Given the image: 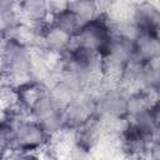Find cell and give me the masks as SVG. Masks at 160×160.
Listing matches in <instances>:
<instances>
[{"instance_id":"cell-14","label":"cell","mask_w":160,"mask_h":160,"mask_svg":"<svg viewBox=\"0 0 160 160\" xmlns=\"http://www.w3.org/2000/svg\"><path fill=\"white\" fill-rule=\"evenodd\" d=\"M50 22L58 29H60L61 31H64L65 34L70 35L71 38H74L80 30V28L82 26V21L75 15L72 10H70L69 2L65 9L51 15Z\"/></svg>"},{"instance_id":"cell-7","label":"cell","mask_w":160,"mask_h":160,"mask_svg":"<svg viewBox=\"0 0 160 160\" xmlns=\"http://www.w3.org/2000/svg\"><path fill=\"white\" fill-rule=\"evenodd\" d=\"M96 115L95 111V98L89 88L78 95L72 101L64 106V131L72 132L75 129L89 121Z\"/></svg>"},{"instance_id":"cell-16","label":"cell","mask_w":160,"mask_h":160,"mask_svg":"<svg viewBox=\"0 0 160 160\" xmlns=\"http://www.w3.org/2000/svg\"><path fill=\"white\" fill-rule=\"evenodd\" d=\"M14 149V126L0 116V156Z\"/></svg>"},{"instance_id":"cell-18","label":"cell","mask_w":160,"mask_h":160,"mask_svg":"<svg viewBox=\"0 0 160 160\" xmlns=\"http://www.w3.org/2000/svg\"><path fill=\"white\" fill-rule=\"evenodd\" d=\"M0 160H39V158L38 155H32V154H28V152L12 149L9 152L0 156Z\"/></svg>"},{"instance_id":"cell-6","label":"cell","mask_w":160,"mask_h":160,"mask_svg":"<svg viewBox=\"0 0 160 160\" xmlns=\"http://www.w3.org/2000/svg\"><path fill=\"white\" fill-rule=\"evenodd\" d=\"M122 12L138 32H160V5L156 1L122 4Z\"/></svg>"},{"instance_id":"cell-8","label":"cell","mask_w":160,"mask_h":160,"mask_svg":"<svg viewBox=\"0 0 160 160\" xmlns=\"http://www.w3.org/2000/svg\"><path fill=\"white\" fill-rule=\"evenodd\" d=\"M72 41L74 38L61 31L51 22H48L40 29V40L36 51L55 59L64 55L72 45Z\"/></svg>"},{"instance_id":"cell-1","label":"cell","mask_w":160,"mask_h":160,"mask_svg":"<svg viewBox=\"0 0 160 160\" xmlns=\"http://www.w3.org/2000/svg\"><path fill=\"white\" fill-rule=\"evenodd\" d=\"M95 98V111L100 119H128L130 91L115 80L102 76L90 86Z\"/></svg>"},{"instance_id":"cell-4","label":"cell","mask_w":160,"mask_h":160,"mask_svg":"<svg viewBox=\"0 0 160 160\" xmlns=\"http://www.w3.org/2000/svg\"><path fill=\"white\" fill-rule=\"evenodd\" d=\"M112 36L109 12H102L96 19L82 24L78 34L74 36L76 45L84 46L98 52L100 56L106 50Z\"/></svg>"},{"instance_id":"cell-9","label":"cell","mask_w":160,"mask_h":160,"mask_svg":"<svg viewBox=\"0 0 160 160\" xmlns=\"http://www.w3.org/2000/svg\"><path fill=\"white\" fill-rule=\"evenodd\" d=\"M70 138L71 144L96 151L106 136L104 132L101 120L95 115L89 121H86L85 124L75 129L72 132H70Z\"/></svg>"},{"instance_id":"cell-2","label":"cell","mask_w":160,"mask_h":160,"mask_svg":"<svg viewBox=\"0 0 160 160\" xmlns=\"http://www.w3.org/2000/svg\"><path fill=\"white\" fill-rule=\"evenodd\" d=\"M52 136L34 119L25 118L14 125V149L39 155L51 142Z\"/></svg>"},{"instance_id":"cell-5","label":"cell","mask_w":160,"mask_h":160,"mask_svg":"<svg viewBox=\"0 0 160 160\" xmlns=\"http://www.w3.org/2000/svg\"><path fill=\"white\" fill-rule=\"evenodd\" d=\"M30 118L39 122L51 136H56L64 131V108L50 98L48 86L32 104Z\"/></svg>"},{"instance_id":"cell-15","label":"cell","mask_w":160,"mask_h":160,"mask_svg":"<svg viewBox=\"0 0 160 160\" xmlns=\"http://www.w3.org/2000/svg\"><path fill=\"white\" fill-rule=\"evenodd\" d=\"M69 8L75 15L82 21V24L96 19L99 15L105 12L101 8V1L94 0H74L69 1Z\"/></svg>"},{"instance_id":"cell-17","label":"cell","mask_w":160,"mask_h":160,"mask_svg":"<svg viewBox=\"0 0 160 160\" xmlns=\"http://www.w3.org/2000/svg\"><path fill=\"white\" fill-rule=\"evenodd\" d=\"M64 160H100L96 151L70 144L64 152Z\"/></svg>"},{"instance_id":"cell-10","label":"cell","mask_w":160,"mask_h":160,"mask_svg":"<svg viewBox=\"0 0 160 160\" xmlns=\"http://www.w3.org/2000/svg\"><path fill=\"white\" fill-rule=\"evenodd\" d=\"M131 126L150 141H159L160 132V106L159 101L148 109L128 118Z\"/></svg>"},{"instance_id":"cell-13","label":"cell","mask_w":160,"mask_h":160,"mask_svg":"<svg viewBox=\"0 0 160 160\" xmlns=\"http://www.w3.org/2000/svg\"><path fill=\"white\" fill-rule=\"evenodd\" d=\"M20 25L18 1L0 0V39L12 35Z\"/></svg>"},{"instance_id":"cell-3","label":"cell","mask_w":160,"mask_h":160,"mask_svg":"<svg viewBox=\"0 0 160 160\" xmlns=\"http://www.w3.org/2000/svg\"><path fill=\"white\" fill-rule=\"evenodd\" d=\"M132 39L112 32L106 50L101 55L104 76L115 80L121 71L134 60Z\"/></svg>"},{"instance_id":"cell-11","label":"cell","mask_w":160,"mask_h":160,"mask_svg":"<svg viewBox=\"0 0 160 160\" xmlns=\"http://www.w3.org/2000/svg\"><path fill=\"white\" fill-rule=\"evenodd\" d=\"M134 60L148 64L160 60V32H138L132 39Z\"/></svg>"},{"instance_id":"cell-12","label":"cell","mask_w":160,"mask_h":160,"mask_svg":"<svg viewBox=\"0 0 160 160\" xmlns=\"http://www.w3.org/2000/svg\"><path fill=\"white\" fill-rule=\"evenodd\" d=\"M19 15L21 24L32 26V28H42L48 22H50V10L48 1L44 0H22L18 1Z\"/></svg>"}]
</instances>
